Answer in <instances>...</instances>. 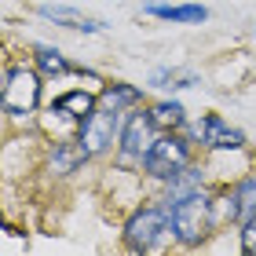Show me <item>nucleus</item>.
Here are the masks:
<instances>
[{"label":"nucleus","instance_id":"2eb2a0df","mask_svg":"<svg viewBox=\"0 0 256 256\" xmlns=\"http://www.w3.org/2000/svg\"><path fill=\"white\" fill-rule=\"evenodd\" d=\"M143 99L136 88H128V84H110L106 92H102V106H110V110H124V106H136V102Z\"/></svg>","mask_w":256,"mask_h":256},{"label":"nucleus","instance_id":"7ed1b4c3","mask_svg":"<svg viewBox=\"0 0 256 256\" xmlns=\"http://www.w3.org/2000/svg\"><path fill=\"white\" fill-rule=\"evenodd\" d=\"M190 168V146L183 136H158V143L150 146V154L143 158V172L154 180H176L180 172Z\"/></svg>","mask_w":256,"mask_h":256},{"label":"nucleus","instance_id":"9b49d317","mask_svg":"<svg viewBox=\"0 0 256 256\" xmlns=\"http://www.w3.org/2000/svg\"><path fill=\"white\" fill-rule=\"evenodd\" d=\"M227 212H230V220H238V224H246L249 216H256V180H242L238 187L230 190Z\"/></svg>","mask_w":256,"mask_h":256},{"label":"nucleus","instance_id":"39448f33","mask_svg":"<svg viewBox=\"0 0 256 256\" xmlns=\"http://www.w3.org/2000/svg\"><path fill=\"white\" fill-rule=\"evenodd\" d=\"M118 128H121V110H110V106H102V102H99V106L92 110L84 121H80L77 143L84 146L88 158H96V154H102V150L114 146V139H118Z\"/></svg>","mask_w":256,"mask_h":256},{"label":"nucleus","instance_id":"ddd939ff","mask_svg":"<svg viewBox=\"0 0 256 256\" xmlns=\"http://www.w3.org/2000/svg\"><path fill=\"white\" fill-rule=\"evenodd\" d=\"M33 52H37V66H40V70H44L48 77H62V74H70V70H74V66L66 62V55H62L59 48H48V44H37Z\"/></svg>","mask_w":256,"mask_h":256},{"label":"nucleus","instance_id":"4468645a","mask_svg":"<svg viewBox=\"0 0 256 256\" xmlns=\"http://www.w3.org/2000/svg\"><path fill=\"white\" fill-rule=\"evenodd\" d=\"M150 118L158 121V128H183V121H187V110L180 106V102H158V106H150Z\"/></svg>","mask_w":256,"mask_h":256},{"label":"nucleus","instance_id":"f257e3e1","mask_svg":"<svg viewBox=\"0 0 256 256\" xmlns=\"http://www.w3.org/2000/svg\"><path fill=\"white\" fill-rule=\"evenodd\" d=\"M172 208V234H176L180 246H202L205 234L212 230V202L202 194V190H190L176 198V202H168Z\"/></svg>","mask_w":256,"mask_h":256},{"label":"nucleus","instance_id":"423d86ee","mask_svg":"<svg viewBox=\"0 0 256 256\" xmlns=\"http://www.w3.org/2000/svg\"><path fill=\"white\" fill-rule=\"evenodd\" d=\"M158 143V121L150 118V110L143 114H132V118L124 121V128H121V154L128 158V161H139L143 165V158L150 154V146Z\"/></svg>","mask_w":256,"mask_h":256},{"label":"nucleus","instance_id":"6e6552de","mask_svg":"<svg viewBox=\"0 0 256 256\" xmlns=\"http://www.w3.org/2000/svg\"><path fill=\"white\" fill-rule=\"evenodd\" d=\"M40 18H48L55 22V26H66V30H80V33H99V30H106V22L102 18H92L84 15V11H77V8H52V4H44L40 8Z\"/></svg>","mask_w":256,"mask_h":256},{"label":"nucleus","instance_id":"1a4fd4ad","mask_svg":"<svg viewBox=\"0 0 256 256\" xmlns=\"http://www.w3.org/2000/svg\"><path fill=\"white\" fill-rule=\"evenodd\" d=\"M143 11L161 22H183V26H198V22L208 18V8L202 4H146Z\"/></svg>","mask_w":256,"mask_h":256},{"label":"nucleus","instance_id":"dca6fc26","mask_svg":"<svg viewBox=\"0 0 256 256\" xmlns=\"http://www.w3.org/2000/svg\"><path fill=\"white\" fill-rule=\"evenodd\" d=\"M242 252L256 256V216H249L246 224H242Z\"/></svg>","mask_w":256,"mask_h":256},{"label":"nucleus","instance_id":"0eeeda50","mask_svg":"<svg viewBox=\"0 0 256 256\" xmlns=\"http://www.w3.org/2000/svg\"><path fill=\"white\" fill-rule=\"evenodd\" d=\"M194 132L202 139V146H208V150H242L246 146V136H242L238 128H230L220 114H205Z\"/></svg>","mask_w":256,"mask_h":256},{"label":"nucleus","instance_id":"9d476101","mask_svg":"<svg viewBox=\"0 0 256 256\" xmlns=\"http://www.w3.org/2000/svg\"><path fill=\"white\" fill-rule=\"evenodd\" d=\"M96 110V96L92 92H66V96H59L52 102V114H62V118H74V121H84L88 114Z\"/></svg>","mask_w":256,"mask_h":256},{"label":"nucleus","instance_id":"f8f14e48","mask_svg":"<svg viewBox=\"0 0 256 256\" xmlns=\"http://www.w3.org/2000/svg\"><path fill=\"white\" fill-rule=\"evenodd\" d=\"M150 84H154V88H190V84H198V74H194V70L161 66V70L150 74Z\"/></svg>","mask_w":256,"mask_h":256},{"label":"nucleus","instance_id":"20e7f679","mask_svg":"<svg viewBox=\"0 0 256 256\" xmlns=\"http://www.w3.org/2000/svg\"><path fill=\"white\" fill-rule=\"evenodd\" d=\"M168 230H172V208L146 205L124 224V246L132 252H146V249H154Z\"/></svg>","mask_w":256,"mask_h":256},{"label":"nucleus","instance_id":"f03ea898","mask_svg":"<svg viewBox=\"0 0 256 256\" xmlns=\"http://www.w3.org/2000/svg\"><path fill=\"white\" fill-rule=\"evenodd\" d=\"M40 102V77L30 66H11L4 74V92H0V106L11 118H30Z\"/></svg>","mask_w":256,"mask_h":256}]
</instances>
